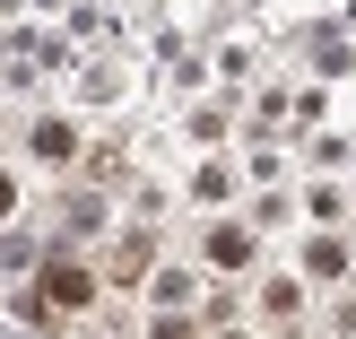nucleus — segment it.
<instances>
[{
    "mask_svg": "<svg viewBox=\"0 0 356 339\" xmlns=\"http://www.w3.org/2000/svg\"><path fill=\"white\" fill-rule=\"evenodd\" d=\"M226 339H252V331H226Z\"/></svg>",
    "mask_w": 356,
    "mask_h": 339,
    "instance_id": "0eeeda50",
    "label": "nucleus"
},
{
    "mask_svg": "<svg viewBox=\"0 0 356 339\" xmlns=\"http://www.w3.org/2000/svg\"><path fill=\"white\" fill-rule=\"evenodd\" d=\"M96 287H104V278H96V261H79V253H52V261H44V305L61 313V322L96 305Z\"/></svg>",
    "mask_w": 356,
    "mask_h": 339,
    "instance_id": "f257e3e1",
    "label": "nucleus"
},
{
    "mask_svg": "<svg viewBox=\"0 0 356 339\" xmlns=\"http://www.w3.org/2000/svg\"><path fill=\"white\" fill-rule=\"evenodd\" d=\"M17 200H26V183H17V174L0 166V218H17Z\"/></svg>",
    "mask_w": 356,
    "mask_h": 339,
    "instance_id": "39448f33",
    "label": "nucleus"
},
{
    "mask_svg": "<svg viewBox=\"0 0 356 339\" xmlns=\"http://www.w3.org/2000/svg\"><path fill=\"white\" fill-rule=\"evenodd\" d=\"M148 339H191V322H156V331H148Z\"/></svg>",
    "mask_w": 356,
    "mask_h": 339,
    "instance_id": "423d86ee",
    "label": "nucleus"
},
{
    "mask_svg": "<svg viewBox=\"0 0 356 339\" xmlns=\"http://www.w3.org/2000/svg\"><path fill=\"white\" fill-rule=\"evenodd\" d=\"M261 322H270V331H296V322H305V287H296V278H261Z\"/></svg>",
    "mask_w": 356,
    "mask_h": 339,
    "instance_id": "f03ea898",
    "label": "nucleus"
},
{
    "mask_svg": "<svg viewBox=\"0 0 356 339\" xmlns=\"http://www.w3.org/2000/svg\"><path fill=\"white\" fill-rule=\"evenodd\" d=\"M209 261H218V270H243V261H252V235H243V226H209Z\"/></svg>",
    "mask_w": 356,
    "mask_h": 339,
    "instance_id": "7ed1b4c3",
    "label": "nucleus"
},
{
    "mask_svg": "<svg viewBox=\"0 0 356 339\" xmlns=\"http://www.w3.org/2000/svg\"><path fill=\"white\" fill-rule=\"evenodd\" d=\"M70 148H79L70 122H44V131H35V157H44V166H70Z\"/></svg>",
    "mask_w": 356,
    "mask_h": 339,
    "instance_id": "20e7f679",
    "label": "nucleus"
}]
</instances>
